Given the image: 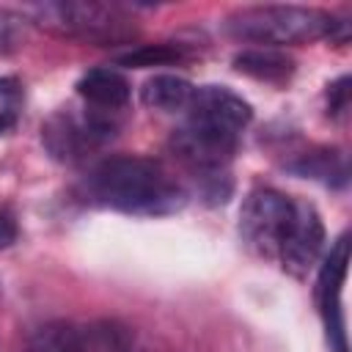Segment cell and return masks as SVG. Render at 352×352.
I'll return each instance as SVG.
<instances>
[{
    "mask_svg": "<svg viewBox=\"0 0 352 352\" xmlns=\"http://www.w3.org/2000/svg\"><path fill=\"white\" fill-rule=\"evenodd\" d=\"M187 121L173 132V151L195 173L217 176L231 160L242 129L250 121V104L223 85L195 88Z\"/></svg>",
    "mask_w": 352,
    "mask_h": 352,
    "instance_id": "obj_1",
    "label": "cell"
},
{
    "mask_svg": "<svg viewBox=\"0 0 352 352\" xmlns=\"http://www.w3.org/2000/svg\"><path fill=\"white\" fill-rule=\"evenodd\" d=\"M91 201L126 214H170L187 204L184 187L170 170L148 157L102 160L85 179Z\"/></svg>",
    "mask_w": 352,
    "mask_h": 352,
    "instance_id": "obj_2",
    "label": "cell"
},
{
    "mask_svg": "<svg viewBox=\"0 0 352 352\" xmlns=\"http://www.w3.org/2000/svg\"><path fill=\"white\" fill-rule=\"evenodd\" d=\"M226 30L234 38L264 44L270 50L286 44H305L316 38H346V22H338L333 14L302 6H253L234 11L226 19Z\"/></svg>",
    "mask_w": 352,
    "mask_h": 352,
    "instance_id": "obj_3",
    "label": "cell"
},
{
    "mask_svg": "<svg viewBox=\"0 0 352 352\" xmlns=\"http://www.w3.org/2000/svg\"><path fill=\"white\" fill-rule=\"evenodd\" d=\"M294 204L278 190L258 187L245 198L242 214H239V234L245 245L264 256V258H278V250L283 245V236L294 220Z\"/></svg>",
    "mask_w": 352,
    "mask_h": 352,
    "instance_id": "obj_4",
    "label": "cell"
},
{
    "mask_svg": "<svg viewBox=\"0 0 352 352\" xmlns=\"http://www.w3.org/2000/svg\"><path fill=\"white\" fill-rule=\"evenodd\" d=\"M38 19L44 28L60 33V36H74L96 44H110L118 38H126L124 30V16L116 6H102V3H47L36 8Z\"/></svg>",
    "mask_w": 352,
    "mask_h": 352,
    "instance_id": "obj_5",
    "label": "cell"
},
{
    "mask_svg": "<svg viewBox=\"0 0 352 352\" xmlns=\"http://www.w3.org/2000/svg\"><path fill=\"white\" fill-rule=\"evenodd\" d=\"M41 132H44L41 138H44L47 148L58 160H77L85 151L104 143L107 138H113L116 124L110 121V113H99V110H91L85 116L55 113L44 124Z\"/></svg>",
    "mask_w": 352,
    "mask_h": 352,
    "instance_id": "obj_6",
    "label": "cell"
},
{
    "mask_svg": "<svg viewBox=\"0 0 352 352\" xmlns=\"http://www.w3.org/2000/svg\"><path fill=\"white\" fill-rule=\"evenodd\" d=\"M346 261H349V242H346V234H344L330 248V256L324 258V264L319 270V286H316V297H319V308H322V316H324V327H327L333 352H346L344 308H341V289H344V278H346Z\"/></svg>",
    "mask_w": 352,
    "mask_h": 352,
    "instance_id": "obj_7",
    "label": "cell"
},
{
    "mask_svg": "<svg viewBox=\"0 0 352 352\" xmlns=\"http://www.w3.org/2000/svg\"><path fill=\"white\" fill-rule=\"evenodd\" d=\"M324 248V226L319 220V212L305 204L297 201L294 204V220L283 236V245L278 250V258L283 261V270H289L292 275H305L322 256Z\"/></svg>",
    "mask_w": 352,
    "mask_h": 352,
    "instance_id": "obj_8",
    "label": "cell"
},
{
    "mask_svg": "<svg viewBox=\"0 0 352 352\" xmlns=\"http://www.w3.org/2000/svg\"><path fill=\"white\" fill-rule=\"evenodd\" d=\"M77 94L91 104V110L118 113V110L126 107L132 88H129V80L118 69L99 66V69H91V72H85L80 77Z\"/></svg>",
    "mask_w": 352,
    "mask_h": 352,
    "instance_id": "obj_9",
    "label": "cell"
},
{
    "mask_svg": "<svg viewBox=\"0 0 352 352\" xmlns=\"http://www.w3.org/2000/svg\"><path fill=\"white\" fill-rule=\"evenodd\" d=\"M192 94L195 88L176 74H157L140 91L143 104L160 113H184L192 102Z\"/></svg>",
    "mask_w": 352,
    "mask_h": 352,
    "instance_id": "obj_10",
    "label": "cell"
},
{
    "mask_svg": "<svg viewBox=\"0 0 352 352\" xmlns=\"http://www.w3.org/2000/svg\"><path fill=\"white\" fill-rule=\"evenodd\" d=\"M234 66L242 74H250L256 80L264 82H280L294 72V60L280 52V50H270V47H256V50H245L234 58Z\"/></svg>",
    "mask_w": 352,
    "mask_h": 352,
    "instance_id": "obj_11",
    "label": "cell"
},
{
    "mask_svg": "<svg viewBox=\"0 0 352 352\" xmlns=\"http://www.w3.org/2000/svg\"><path fill=\"white\" fill-rule=\"evenodd\" d=\"M297 173L311 176V179H322L324 184H344L346 182V162L338 151H314V154H302L300 162L292 165Z\"/></svg>",
    "mask_w": 352,
    "mask_h": 352,
    "instance_id": "obj_12",
    "label": "cell"
},
{
    "mask_svg": "<svg viewBox=\"0 0 352 352\" xmlns=\"http://www.w3.org/2000/svg\"><path fill=\"white\" fill-rule=\"evenodd\" d=\"M25 94L16 77H0V135L11 132L22 116Z\"/></svg>",
    "mask_w": 352,
    "mask_h": 352,
    "instance_id": "obj_13",
    "label": "cell"
},
{
    "mask_svg": "<svg viewBox=\"0 0 352 352\" xmlns=\"http://www.w3.org/2000/svg\"><path fill=\"white\" fill-rule=\"evenodd\" d=\"M25 38H28V19L16 11H0V55L19 50Z\"/></svg>",
    "mask_w": 352,
    "mask_h": 352,
    "instance_id": "obj_14",
    "label": "cell"
},
{
    "mask_svg": "<svg viewBox=\"0 0 352 352\" xmlns=\"http://www.w3.org/2000/svg\"><path fill=\"white\" fill-rule=\"evenodd\" d=\"M179 58H182L179 47L154 44V47H140V50L124 55L121 63H126V66H160V63H170V60H179Z\"/></svg>",
    "mask_w": 352,
    "mask_h": 352,
    "instance_id": "obj_15",
    "label": "cell"
},
{
    "mask_svg": "<svg viewBox=\"0 0 352 352\" xmlns=\"http://www.w3.org/2000/svg\"><path fill=\"white\" fill-rule=\"evenodd\" d=\"M349 80L346 77H341L338 82H333L330 85V91H327V113L330 116H341V113H346V107H349Z\"/></svg>",
    "mask_w": 352,
    "mask_h": 352,
    "instance_id": "obj_16",
    "label": "cell"
},
{
    "mask_svg": "<svg viewBox=\"0 0 352 352\" xmlns=\"http://www.w3.org/2000/svg\"><path fill=\"white\" fill-rule=\"evenodd\" d=\"M16 234H19L16 220H14L8 212H3V209H0V250L11 248V245H14V239H16Z\"/></svg>",
    "mask_w": 352,
    "mask_h": 352,
    "instance_id": "obj_17",
    "label": "cell"
}]
</instances>
